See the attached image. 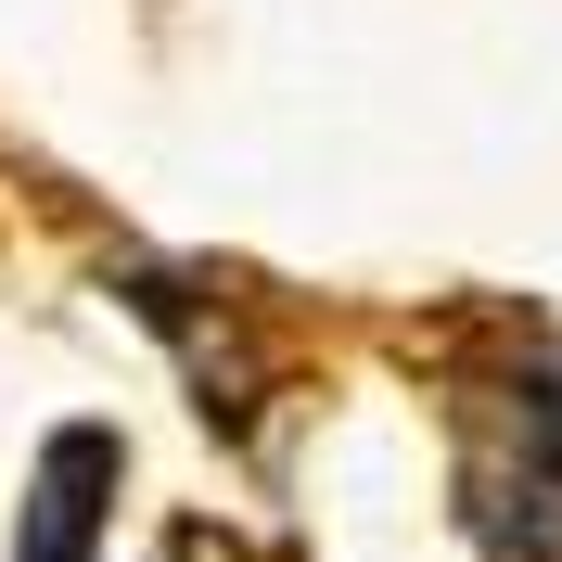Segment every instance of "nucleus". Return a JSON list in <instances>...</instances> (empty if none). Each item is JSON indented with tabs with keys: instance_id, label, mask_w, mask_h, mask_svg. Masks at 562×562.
<instances>
[{
	"instance_id": "1",
	"label": "nucleus",
	"mask_w": 562,
	"mask_h": 562,
	"mask_svg": "<svg viewBox=\"0 0 562 562\" xmlns=\"http://www.w3.org/2000/svg\"><path fill=\"white\" fill-rule=\"evenodd\" d=\"M460 525L486 562H562V358L537 333L486 346L460 396Z\"/></svg>"
},
{
	"instance_id": "2",
	"label": "nucleus",
	"mask_w": 562,
	"mask_h": 562,
	"mask_svg": "<svg viewBox=\"0 0 562 562\" xmlns=\"http://www.w3.org/2000/svg\"><path fill=\"white\" fill-rule=\"evenodd\" d=\"M103 498H115V435L103 422H65L52 460H38V486H26L13 562H103Z\"/></svg>"
},
{
	"instance_id": "3",
	"label": "nucleus",
	"mask_w": 562,
	"mask_h": 562,
	"mask_svg": "<svg viewBox=\"0 0 562 562\" xmlns=\"http://www.w3.org/2000/svg\"><path fill=\"white\" fill-rule=\"evenodd\" d=\"M128 294L167 319V346H179V371H192V396H205V422H244V346H269V333H244L205 281H154V269H140Z\"/></svg>"
}]
</instances>
